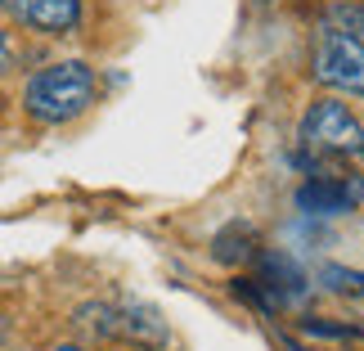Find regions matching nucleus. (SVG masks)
Masks as SVG:
<instances>
[{
  "label": "nucleus",
  "mask_w": 364,
  "mask_h": 351,
  "mask_svg": "<svg viewBox=\"0 0 364 351\" xmlns=\"http://www.w3.org/2000/svg\"><path fill=\"white\" fill-rule=\"evenodd\" d=\"M95 100H100V77L81 59L46 63L41 73L27 77V86H23V108H27V117L41 122V126L77 122Z\"/></svg>",
  "instance_id": "obj_1"
},
{
  "label": "nucleus",
  "mask_w": 364,
  "mask_h": 351,
  "mask_svg": "<svg viewBox=\"0 0 364 351\" xmlns=\"http://www.w3.org/2000/svg\"><path fill=\"white\" fill-rule=\"evenodd\" d=\"M297 140H301V149L324 153V158H351V153L364 149V126L342 100H315L301 113Z\"/></svg>",
  "instance_id": "obj_2"
},
{
  "label": "nucleus",
  "mask_w": 364,
  "mask_h": 351,
  "mask_svg": "<svg viewBox=\"0 0 364 351\" xmlns=\"http://www.w3.org/2000/svg\"><path fill=\"white\" fill-rule=\"evenodd\" d=\"M311 77L328 90L364 95V41L324 27L315 41V54H311Z\"/></svg>",
  "instance_id": "obj_3"
},
{
  "label": "nucleus",
  "mask_w": 364,
  "mask_h": 351,
  "mask_svg": "<svg viewBox=\"0 0 364 351\" xmlns=\"http://www.w3.org/2000/svg\"><path fill=\"white\" fill-rule=\"evenodd\" d=\"M0 9L41 36H68L81 23V0H0Z\"/></svg>",
  "instance_id": "obj_4"
},
{
  "label": "nucleus",
  "mask_w": 364,
  "mask_h": 351,
  "mask_svg": "<svg viewBox=\"0 0 364 351\" xmlns=\"http://www.w3.org/2000/svg\"><path fill=\"white\" fill-rule=\"evenodd\" d=\"M364 203V180L360 176H315L297 189V207L311 216H338V212H355Z\"/></svg>",
  "instance_id": "obj_5"
},
{
  "label": "nucleus",
  "mask_w": 364,
  "mask_h": 351,
  "mask_svg": "<svg viewBox=\"0 0 364 351\" xmlns=\"http://www.w3.org/2000/svg\"><path fill=\"white\" fill-rule=\"evenodd\" d=\"M117 338L139 347V351H162L166 342H171V329H166L158 306L126 302V306H117Z\"/></svg>",
  "instance_id": "obj_6"
},
{
  "label": "nucleus",
  "mask_w": 364,
  "mask_h": 351,
  "mask_svg": "<svg viewBox=\"0 0 364 351\" xmlns=\"http://www.w3.org/2000/svg\"><path fill=\"white\" fill-rule=\"evenodd\" d=\"M77 329H86L95 342H117V306H108V302H86V306H77Z\"/></svg>",
  "instance_id": "obj_7"
},
{
  "label": "nucleus",
  "mask_w": 364,
  "mask_h": 351,
  "mask_svg": "<svg viewBox=\"0 0 364 351\" xmlns=\"http://www.w3.org/2000/svg\"><path fill=\"white\" fill-rule=\"evenodd\" d=\"M328 32H346V36L364 41V9L351 5V0H338V5L328 9Z\"/></svg>",
  "instance_id": "obj_8"
},
{
  "label": "nucleus",
  "mask_w": 364,
  "mask_h": 351,
  "mask_svg": "<svg viewBox=\"0 0 364 351\" xmlns=\"http://www.w3.org/2000/svg\"><path fill=\"white\" fill-rule=\"evenodd\" d=\"M324 284L333 293H346V298H364V275L360 271H342V266H324Z\"/></svg>",
  "instance_id": "obj_9"
},
{
  "label": "nucleus",
  "mask_w": 364,
  "mask_h": 351,
  "mask_svg": "<svg viewBox=\"0 0 364 351\" xmlns=\"http://www.w3.org/2000/svg\"><path fill=\"white\" fill-rule=\"evenodd\" d=\"M301 329L306 333H324V338H355V329H346V325H319V320H306Z\"/></svg>",
  "instance_id": "obj_10"
},
{
  "label": "nucleus",
  "mask_w": 364,
  "mask_h": 351,
  "mask_svg": "<svg viewBox=\"0 0 364 351\" xmlns=\"http://www.w3.org/2000/svg\"><path fill=\"white\" fill-rule=\"evenodd\" d=\"M14 59H18V50H14V36L5 32V27H0V77H5L9 68H14Z\"/></svg>",
  "instance_id": "obj_11"
},
{
  "label": "nucleus",
  "mask_w": 364,
  "mask_h": 351,
  "mask_svg": "<svg viewBox=\"0 0 364 351\" xmlns=\"http://www.w3.org/2000/svg\"><path fill=\"white\" fill-rule=\"evenodd\" d=\"M50 351H86L81 342H59V347H50Z\"/></svg>",
  "instance_id": "obj_12"
},
{
  "label": "nucleus",
  "mask_w": 364,
  "mask_h": 351,
  "mask_svg": "<svg viewBox=\"0 0 364 351\" xmlns=\"http://www.w3.org/2000/svg\"><path fill=\"white\" fill-rule=\"evenodd\" d=\"M360 153H364V149H360Z\"/></svg>",
  "instance_id": "obj_13"
}]
</instances>
